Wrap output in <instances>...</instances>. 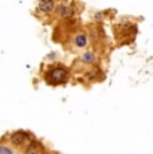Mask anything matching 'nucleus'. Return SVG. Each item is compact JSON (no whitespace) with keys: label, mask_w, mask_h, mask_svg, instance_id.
<instances>
[{"label":"nucleus","mask_w":153,"mask_h":154,"mask_svg":"<svg viewBox=\"0 0 153 154\" xmlns=\"http://www.w3.org/2000/svg\"><path fill=\"white\" fill-rule=\"evenodd\" d=\"M0 154H14V150L10 146L5 145H0Z\"/></svg>","instance_id":"8"},{"label":"nucleus","mask_w":153,"mask_h":154,"mask_svg":"<svg viewBox=\"0 0 153 154\" xmlns=\"http://www.w3.org/2000/svg\"><path fill=\"white\" fill-rule=\"evenodd\" d=\"M69 78V71L63 66H54L46 72V82L50 85H62Z\"/></svg>","instance_id":"1"},{"label":"nucleus","mask_w":153,"mask_h":154,"mask_svg":"<svg viewBox=\"0 0 153 154\" xmlns=\"http://www.w3.org/2000/svg\"><path fill=\"white\" fill-rule=\"evenodd\" d=\"M26 154H42L43 153V147L40 143H38V142H31L30 145L27 146V149H26Z\"/></svg>","instance_id":"5"},{"label":"nucleus","mask_w":153,"mask_h":154,"mask_svg":"<svg viewBox=\"0 0 153 154\" xmlns=\"http://www.w3.org/2000/svg\"><path fill=\"white\" fill-rule=\"evenodd\" d=\"M38 8H39L40 12L48 14V12H51V11H54L55 3L54 2H40L39 4H38Z\"/></svg>","instance_id":"6"},{"label":"nucleus","mask_w":153,"mask_h":154,"mask_svg":"<svg viewBox=\"0 0 153 154\" xmlns=\"http://www.w3.org/2000/svg\"><path fill=\"white\" fill-rule=\"evenodd\" d=\"M28 134L24 131H16L12 135H11V142H12L14 145H16V146H19V145H23L24 142L28 141Z\"/></svg>","instance_id":"2"},{"label":"nucleus","mask_w":153,"mask_h":154,"mask_svg":"<svg viewBox=\"0 0 153 154\" xmlns=\"http://www.w3.org/2000/svg\"><path fill=\"white\" fill-rule=\"evenodd\" d=\"M73 43H74V46L76 48H85L89 44V40H87L86 34H78V35H75Z\"/></svg>","instance_id":"4"},{"label":"nucleus","mask_w":153,"mask_h":154,"mask_svg":"<svg viewBox=\"0 0 153 154\" xmlns=\"http://www.w3.org/2000/svg\"><path fill=\"white\" fill-rule=\"evenodd\" d=\"M82 60L85 62V63H87V64H92L94 60H95V55H94V52L92 51H87V52H85L83 55H82Z\"/></svg>","instance_id":"7"},{"label":"nucleus","mask_w":153,"mask_h":154,"mask_svg":"<svg viewBox=\"0 0 153 154\" xmlns=\"http://www.w3.org/2000/svg\"><path fill=\"white\" fill-rule=\"evenodd\" d=\"M57 11L62 17H70L74 15V8L69 4H59L57 7Z\"/></svg>","instance_id":"3"}]
</instances>
